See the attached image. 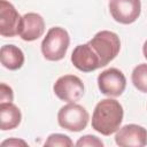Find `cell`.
Wrapping results in <instances>:
<instances>
[{
	"label": "cell",
	"instance_id": "d6986e66",
	"mask_svg": "<svg viewBox=\"0 0 147 147\" xmlns=\"http://www.w3.org/2000/svg\"><path fill=\"white\" fill-rule=\"evenodd\" d=\"M142 53H144V56L147 59V40L145 41V44L142 46Z\"/></svg>",
	"mask_w": 147,
	"mask_h": 147
},
{
	"label": "cell",
	"instance_id": "e0dca14e",
	"mask_svg": "<svg viewBox=\"0 0 147 147\" xmlns=\"http://www.w3.org/2000/svg\"><path fill=\"white\" fill-rule=\"evenodd\" d=\"M14 100V93L11 87L6 85L5 83L0 84V103L1 102H13Z\"/></svg>",
	"mask_w": 147,
	"mask_h": 147
},
{
	"label": "cell",
	"instance_id": "5bb4252c",
	"mask_svg": "<svg viewBox=\"0 0 147 147\" xmlns=\"http://www.w3.org/2000/svg\"><path fill=\"white\" fill-rule=\"evenodd\" d=\"M131 79L138 91L147 93V63L138 64L132 71Z\"/></svg>",
	"mask_w": 147,
	"mask_h": 147
},
{
	"label": "cell",
	"instance_id": "ac0fdd59",
	"mask_svg": "<svg viewBox=\"0 0 147 147\" xmlns=\"http://www.w3.org/2000/svg\"><path fill=\"white\" fill-rule=\"evenodd\" d=\"M1 146L5 147V146H28V144L24 141V140H21V139H16V138H11V139H8V140H5L1 142Z\"/></svg>",
	"mask_w": 147,
	"mask_h": 147
},
{
	"label": "cell",
	"instance_id": "2e32d148",
	"mask_svg": "<svg viewBox=\"0 0 147 147\" xmlns=\"http://www.w3.org/2000/svg\"><path fill=\"white\" fill-rule=\"evenodd\" d=\"M76 146H92V147H102L103 142L95 136H91V134H86L83 136L78 139V141L76 142Z\"/></svg>",
	"mask_w": 147,
	"mask_h": 147
},
{
	"label": "cell",
	"instance_id": "8fae6325",
	"mask_svg": "<svg viewBox=\"0 0 147 147\" xmlns=\"http://www.w3.org/2000/svg\"><path fill=\"white\" fill-rule=\"evenodd\" d=\"M45 32V21L37 13H26L22 17V26L20 37L24 41H33L41 37Z\"/></svg>",
	"mask_w": 147,
	"mask_h": 147
},
{
	"label": "cell",
	"instance_id": "7c38bea8",
	"mask_svg": "<svg viewBox=\"0 0 147 147\" xmlns=\"http://www.w3.org/2000/svg\"><path fill=\"white\" fill-rule=\"evenodd\" d=\"M22 114L18 107L13 102H1L0 103V127L2 131L13 130L17 127L21 123Z\"/></svg>",
	"mask_w": 147,
	"mask_h": 147
},
{
	"label": "cell",
	"instance_id": "30bf717a",
	"mask_svg": "<svg viewBox=\"0 0 147 147\" xmlns=\"http://www.w3.org/2000/svg\"><path fill=\"white\" fill-rule=\"evenodd\" d=\"M71 62L75 68L83 72H91L101 68L100 59L88 42L75 47L71 54Z\"/></svg>",
	"mask_w": 147,
	"mask_h": 147
},
{
	"label": "cell",
	"instance_id": "ba28073f",
	"mask_svg": "<svg viewBox=\"0 0 147 147\" xmlns=\"http://www.w3.org/2000/svg\"><path fill=\"white\" fill-rule=\"evenodd\" d=\"M109 11L113 18L121 24H131L137 21L141 11L140 0H110Z\"/></svg>",
	"mask_w": 147,
	"mask_h": 147
},
{
	"label": "cell",
	"instance_id": "6da1fadb",
	"mask_svg": "<svg viewBox=\"0 0 147 147\" xmlns=\"http://www.w3.org/2000/svg\"><path fill=\"white\" fill-rule=\"evenodd\" d=\"M123 116V107L117 100L110 98L103 99L99 101L94 108L92 127L103 136H110L119 129Z\"/></svg>",
	"mask_w": 147,
	"mask_h": 147
},
{
	"label": "cell",
	"instance_id": "277c9868",
	"mask_svg": "<svg viewBox=\"0 0 147 147\" xmlns=\"http://www.w3.org/2000/svg\"><path fill=\"white\" fill-rule=\"evenodd\" d=\"M87 110L75 102H69L68 105L61 107L57 113L59 125L71 132H79L84 130L88 123Z\"/></svg>",
	"mask_w": 147,
	"mask_h": 147
},
{
	"label": "cell",
	"instance_id": "7a4b0ae2",
	"mask_svg": "<svg viewBox=\"0 0 147 147\" xmlns=\"http://www.w3.org/2000/svg\"><path fill=\"white\" fill-rule=\"evenodd\" d=\"M69 44L68 31L61 26H54L47 31L46 37L42 39L41 53L48 61H60L65 56Z\"/></svg>",
	"mask_w": 147,
	"mask_h": 147
},
{
	"label": "cell",
	"instance_id": "9a60e30c",
	"mask_svg": "<svg viewBox=\"0 0 147 147\" xmlns=\"http://www.w3.org/2000/svg\"><path fill=\"white\" fill-rule=\"evenodd\" d=\"M72 145H74V142L71 141V139L68 136L61 134V133H53L45 141V146H53V147H57V146L70 147Z\"/></svg>",
	"mask_w": 147,
	"mask_h": 147
},
{
	"label": "cell",
	"instance_id": "8992f818",
	"mask_svg": "<svg viewBox=\"0 0 147 147\" xmlns=\"http://www.w3.org/2000/svg\"><path fill=\"white\" fill-rule=\"evenodd\" d=\"M98 87L102 94L116 98L124 92L126 87V78L121 70L109 68L98 76Z\"/></svg>",
	"mask_w": 147,
	"mask_h": 147
},
{
	"label": "cell",
	"instance_id": "5b68a950",
	"mask_svg": "<svg viewBox=\"0 0 147 147\" xmlns=\"http://www.w3.org/2000/svg\"><path fill=\"white\" fill-rule=\"evenodd\" d=\"M84 84L82 79L75 75L61 76L54 84L53 91L55 95L67 102H76L84 95Z\"/></svg>",
	"mask_w": 147,
	"mask_h": 147
},
{
	"label": "cell",
	"instance_id": "3957f363",
	"mask_svg": "<svg viewBox=\"0 0 147 147\" xmlns=\"http://www.w3.org/2000/svg\"><path fill=\"white\" fill-rule=\"evenodd\" d=\"M92 48L95 51L100 59L101 67H106L110 61H113L121 49L119 37L111 31L103 30L95 33V36L88 41Z\"/></svg>",
	"mask_w": 147,
	"mask_h": 147
},
{
	"label": "cell",
	"instance_id": "52a82bcc",
	"mask_svg": "<svg viewBox=\"0 0 147 147\" xmlns=\"http://www.w3.org/2000/svg\"><path fill=\"white\" fill-rule=\"evenodd\" d=\"M22 17L13 3L0 0V34L2 37H15L20 34Z\"/></svg>",
	"mask_w": 147,
	"mask_h": 147
},
{
	"label": "cell",
	"instance_id": "9c48e42d",
	"mask_svg": "<svg viewBox=\"0 0 147 147\" xmlns=\"http://www.w3.org/2000/svg\"><path fill=\"white\" fill-rule=\"evenodd\" d=\"M115 141L121 147H142L147 145V130L138 124H127L116 131Z\"/></svg>",
	"mask_w": 147,
	"mask_h": 147
},
{
	"label": "cell",
	"instance_id": "4fadbf2b",
	"mask_svg": "<svg viewBox=\"0 0 147 147\" xmlns=\"http://www.w3.org/2000/svg\"><path fill=\"white\" fill-rule=\"evenodd\" d=\"M1 64L9 70H17L24 63V54L15 45H3L0 49Z\"/></svg>",
	"mask_w": 147,
	"mask_h": 147
}]
</instances>
